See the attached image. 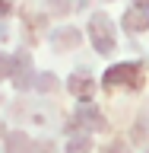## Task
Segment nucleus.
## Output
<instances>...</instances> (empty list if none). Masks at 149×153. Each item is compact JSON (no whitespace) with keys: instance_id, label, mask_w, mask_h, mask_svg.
<instances>
[{"instance_id":"0eeeda50","label":"nucleus","mask_w":149,"mask_h":153,"mask_svg":"<svg viewBox=\"0 0 149 153\" xmlns=\"http://www.w3.org/2000/svg\"><path fill=\"white\" fill-rule=\"evenodd\" d=\"M29 147H32L29 134H22V131H10L7 134V150L10 153H29Z\"/></svg>"},{"instance_id":"ddd939ff","label":"nucleus","mask_w":149,"mask_h":153,"mask_svg":"<svg viewBox=\"0 0 149 153\" xmlns=\"http://www.w3.org/2000/svg\"><path fill=\"white\" fill-rule=\"evenodd\" d=\"M13 7H16V0H0V16L13 13Z\"/></svg>"},{"instance_id":"423d86ee","label":"nucleus","mask_w":149,"mask_h":153,"mask_svg":"<svg viewBox=\"0 0 149 153\" xmlns=\"http://www.w3.org/2000/svg\"><path fill=\"white\" fill-rule=\"evenodd\" d=\"M67 89L79 99V102H86V99H92V89H95V83H92V76H83V74H76V76H70L67 80Z\"/></svg>"},{"instance_id":"39448f33","label":"nucleus","mask_w":149,"mask_h":153,"mask_svg":"<svg viewBox=\"0 0 149 153\" xmlns=\"http://www.w3.org/2000/svg\"><path fill=\"white\" fill-rule=\"evenodd\" d=\"M121 26L127 29V32H146L149 29V10H143V7L127 10V13L121 16Z\"/></svg>"},{"instance_id":"4468645a","label":"nucleus","mask_w":149,"mask_h":153,"mask_svg":"<svg viewBox=\"0 0 149 153\" xmlns=\"http://www.w3.org/2000/svg\"><path fill=\"white\" fill-rule=\"evenodd\" d=\"M133 7H143V10H149V0H133Z\"/></svg>"},{"instance_id":"1a4fd4ad","label":"nucleus","mask_w":149,"mask_h":153,"mask_svg":"<svg viewBox=\"0 0 149 153\" xmlns=\"http://www.w3.org/2000/svg\"><path fill=\"white\" fill-rule=\"evenodd\" d=\"M54 45L57 48H64V45H79V32L76 29H60V32H54Z\"/></svg>"},{"instance_id":"9b49d317","label":"nucleus","mask_w":149,"mask_h":153,"mask_svg":"<svg viewBox=\"0 0 149 153\" xmlns=\"http://www.w3.org/2000/svg\"><path fill=\"white\" fill-rule=\"evenodd\" d=\"M35 86H38V89H54V80H51V74H41V76L35 80Z\"/></svg>"},{"instance_id":"f8f14e48","label":"nucleus","mask_w":149,"mask_h":153,"mask_svg":"<svg viewBox=\"0 0 149 153\" xmlns=\"http://www.w3.org/2000/svg\"><path fill=\"white\" fill-rule=\"evenodd\" d=\"M105 153H130V150H127V143L114 140V143H108V147H105Z\"/></svg>"},{"instance_id":"6e6552de","label":"nucleus","mask_w":149,"mask_h":153,"mask_svg":"<svg viewBox=\"0 0 149 153\" xmlns=\"http://www.w3.org/2000/svg\"><path fill=\"white\" fill-rule=\"evenodd\" d=\"M92 150V137H86V134H76L67 140V153H89Z\"/></svg>"},{"instance_id":"20e7f679","label":"nucleus","mask_w":149,"mask_h":153,"mask_svg":"<svg viewBox=\"0 0 149 153\" xmlns=\"http://www.w3.org/2000/svg\"><path fill=\"white\" fill-rule=\"evenodd\" d=\"M13 83H16V89H29V86L35 83V80H32V57L26 54V51H16V54H13Z\"/></svg>"},{"instance_id":"9d476101","label":"nucleus","mask_w":149,"mask_h":153,"mask_svg":"<svg viewBox=\"0 0 149 153\" xmlns=\"http://www.w3.org/2000/svg\"><path fill=\"white\" fill-rule=\"evenodd\" d=\"M10 74H13V57H10V54H0V80L10 76Z\"/></svg>"},{"instance_id":"7ed1b4c3","label":"nucleus","mask_w":149,"mask_h":153,"mask_svg":"<svg viewBox=\"0 0 149 153\" xmlns=\"http://www.w3.org/2000/svg\"><path fill=\"white\" fill-rule=\"evenodd\" d=\"M79 128H86V131H108L105 115L98 112L95 105H89V99H86V102L76 108V115L70 118V131H79Z\"/></svg>"},{"instance_id":"f257e3e1","label":"nucleus","mask_w":149,"mask_h":153,"mask_svg":"<svg viewBox=\"0 0 149 153\" xmlns=\"http://www.w3.org/2000/svg\"><path fill=\"white\" fill-rule=\"evenodd\" d=\"M89 42L98 54H111L114 51V22L105 13H92L89 19Z\"/></svg>"},{"instance_id":"f03ea898","label":"nucleus","mask_w":149,"mask_h":153,"mask_svg":"<svg viewBox=\"0 0 149 153\" xmlns=\"http://www.w3.org/2000/svg\"><path fill=\"white\" fill-rule=\"evenodd\" d=\"M143 83V64L137 61H127V64H114L105 70V86L114 89V86H127V89H137Z\"/></svg>"}]
</instances>
